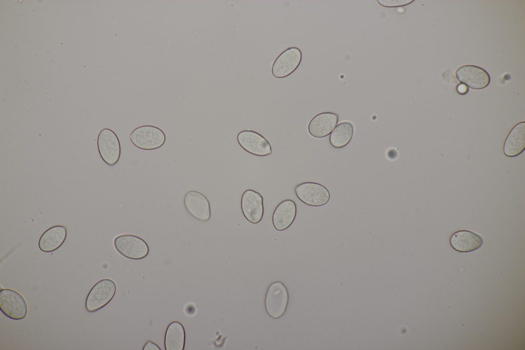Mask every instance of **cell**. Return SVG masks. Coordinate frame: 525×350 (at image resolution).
<instances>
[{"label":"cell","mask_w":525,"mask_h":350,"mask_svg":"<svg viewBox=\"0 0 525 350\" xmlns=\"http://www.w3.org/2000/svg\"><path fill=\"white\" fill-rule=\"evenodd\" d=\"M302 60L301 50L297 47H290L276 59L272 67V75L278 79L286 77L299 66Z\"/></svg>","instance_id":"cell-7"},{"label":"cell","mask_w":525,"mask_h":350,"mask_svg":"<svg viewBox=\"0 0 525 350\" xmlns=\"http://www.w3.org/2000/svg\"><path fill=\"white\" fill-rule=\"evenodd\" d=\"M129 139L136 147L151 150L161 147L166 142V135L160 128L152 125H143L134 129Z\"/></svg>","instance_id":"cell-1"},{"label":"cell","mask_w":525,"mask_h":350,"mask_svg":"<svg viewBox=\"0 0 525 350\" xmlns=\"http://www.w3.org/2000/svg\"><path fill=\"white\" fill-rule=\"evenodd\" d=\"M116 290L115 282L110 279L98 281L88 293L86 302V310L96 312L106 306L114 297Z\"/></svg>","instance_id":"cell-2"},{"label":"cell","mask_w":525,"mask_h":350,"mask_svg":"<svg viewBox=\"0 0 525 350\" xmlns=\"http://www.w3.org/2000/svg\"><path fill=\"white\" fill-rule=\"evenodd\" d=\"M143 350H161V348L155 343L149 341L144 345Z\"/></svg>","instance_id":"cell-21"},{"label":"cell","mask_w":525,"mask_h":350,"mask_svg":"<svg viewBox=\"0 0 525 350\" xmlns=\"http://www.w3.org/2000/svg\"><path fill=\"white\" fill-rule=\"evenodd\" d=\"M457 80L473 89H482L490 84V77L483 68L472 65H463L455 72Z\"/></svg>","instance_id":"cell-10"},{"label":"cell","mask_w":525,"mask_h":350,"mask_svg":"<svg viewBox=\"0 0 525 350\" xmlns=\"http://www.w3.org/2000/svg\"><path fill=\"white\" fill-rule=\"evenodd\" d=\"M525 149V122L516 124L508 133L503 144V154L508 157H515L521 154Z\"/></svg>","instance_id":"cell-15"},{"label":"cell","mask_w":525,"mask_h":350,"mask_svg":"<svg viewBox=\"0 0 525 350\" xmlns=\"http://www.w3.org/2000/svg\"><path fill=\"white\" fill-rule=\"evenodd\" d=\"M450 243L456 251L468 252L479 248L483 244V240L480 235L473 231L462 230L452 235Z\"/></svg>","instance_id":"cell-16"},{"label":"cell","mask_w":525,"mask_h":350,"mask_svg":"<svg viewBox=\"0 0 525 350\" xmlns=\"http://www.w3.org/2000/svg\"><path fill=\"white\" fill-rule=\"evenodd\" d=\"M294 191L298 199L312 206H321L329 201L330 195L324 185L316 182H306L297 185Z\"/></svg>","instance_id":"cell-5"},{"label":"cell","mask_w":525,"mask_h":350,"mask_svg":"<svg viewBox=\"0 0 525 350\" xmlns=\"http://www.w3.org/2000/svg\"><path fill=\"white\" fill-rule=\"evenodd\" d=\"M338 121V115L336 113L325 112L317 114L308 124L309 133L316 138L326 137L331 133Z\"/></svg>","instance_id":"cell-13"},{"label":"cell","mask_w":525,"mask_h":350,"mask_svg":"<svg viewBox=\"0 0 525 350\" xmlns=\"http://www.w3.org/2000/svg\"><path fill=\"white\" fill-rule=\"evenodd\" d=\"M67 236V230L65 226H52L45 231L40 237L38 247L44 252L53 251L63 244Z\"/></svg>","instance_id":"cell-17"},{"label":"cell","mask_w":525,"mask_h":350,"mask_svg":"<svg viewBox=\"0 0 525 350\" xmlns=\"http://www.w3.org/2000/svg\"><path fill=\"white\" fill-rule=\"evenodd\" d=\"M288 302V293L280 282L273 283L269 287L266 297V308L268 314L278 318L285 313Z\"/></svg>","instance_id":"cell-9"},{"label":"cell","mask_w":525,"mask_h":350,"mask_svg":"<svg viewBox=\"0 0 525 350\" xmlns=\"http://www.w3.org/2000/svg\"><path fill=\"white\" fill-rule=\"evenodd\" d=\"M456 90L459 94L464 95L468 93L469 89L466 85L461 83L457 86Z\"/></svg>","instance_id":"cell-22"},{"label":"cell","mask_w":525,"mask_h":350,"mask_svg":"<svg viewBox=\"0 0 525 350\" xmlns=\"http://www.w3.org/2000/svg\"><path fill=\"white\" fill-rule=\"evenodd\" d=\"M0 308L5 316L13 320L24 319L27 313L25 299L19 293L9 288L0 290Z\"/></svg>","instance_id":"cell-4"},{"label":"cell","mask_w":525,"mask_h":350,"mask_svg":"<svg viewBox=\"0 0 525 350\" xmlns=\"http://www.w3.org/2000/svg\"><path fill=\"white\" fill-rule=\"evenodd\" d=\"M237 140L240 147L251 154L265 157L272 153L269 141L255 131L243 130L238 133Z\"/></svg>","instance_id":"cell-8"},{"label":"cell","mask_w":525,"mask_h":350,"mask_svg":"<svg viewBox=\"0 0 525 350\" xmlns=\"http://www.w3.org/2000/svg\"><path fill=\"white\" fill-rule=\"evenodd\" d=\"M186 208L189 213L196 219L208 221L211 217L210 203L202 193L196 191L188 192L184 199Z\"/></svg>","instance_id":"cell-12"},{"label":"cell","mask_w":525,"mask_h":350,"mask_svg":"<svg viewBox=\"0 0 525 350\" xmlns=\"http://www.w3.org/2000/svg\"><path fill=\"white\" fill-rule=\"evenodd\" d=\"M186 334L183 324L173 321L168 326L165 336V347L166 350H184Z\"/></svg>","instance_id":"cell-18"},{"label":"cell","mask_w":525,"mask_h":350,"mask_svg":"<svg viewBox=\"0 0 525 350\" xmlns=\"http://www.w3.org/2000/svg\"><path fill=\"white\" fill-rule=\"evenodd\" d=\"M412 0H377L378 4L384 7L395 8L405 6L411 4Z\"/></svg>","instance_id":"cell-20"},{"label":"cell","mask_w":525,"mask_h":350,"mask_svg":"<svg viewBox=\"0 0 525 350\" xmlns=\"http://www.w3.org/2000/svg\"><path fill=\"white\" fill-rule=\"evenodd\" d=\"M241 208L245 218L252 224L258 223L262 219L264 207L263 197L253 189H247L242 195Z\"/></svg>","instance_id":"cell-11"},{"label":"cell","mask_w":525,"mask_h":350,"mask_svg":"<svg viewBox=\"0 0 525 350\" xmlns=\"http://www.w3.org/2000/svg\"><path fill=\"white\" fill-rule=\"evenodd\" d=\"M297 213L295 202L287 199L279 203L272 215V224L278 231H282L289 228L293 223Z\"/></svg>","instance_id":"cell-14"},{"label":"cell","mask_w":525,"mask_h":350,"mask_svg":"<svg viewBox=\"0 0 525 350\" xmlns=\"http://www.w3.org/2000/svg\"><path fill=\"white\" fill-rule=\"evenodd\" d=\"M97 146L99 154L108 165L116 164L120 155V145L116 133L111 129L104 128L99 132L97 138Z\"/></svg>","instance_id":"cell-6"},{"label":"cell","mask_w":525,"mask_h":350,"mask_svg":"<svg viewBox=\"0 0 525 350\" xmlns=\"http://www.w3.org/2000/svg\"><path fill=\"white\" fill-rule=\"evenodd\" d=\"M116 250L123 256L131 259L139 260L149 254L147 243L141 238L132 235H121L114 239Z\"/></svg>","instance_id":"cell-3"},{"label":"cell","mask_w":525,"mask_h":350,"mask_svg":"<svg viewBox=\"0 0 525 350\" xmlns=\"http://www.w3.org/2000/svg\"><path fill=\"white\" fill-rule=\"evenodd\" d=\"M354 131L353 124L350 122H342L337 124L329 137V142L335 148H341L351 140Z\"/></svg>","instance_id":"cell-19"}]
</instances>
